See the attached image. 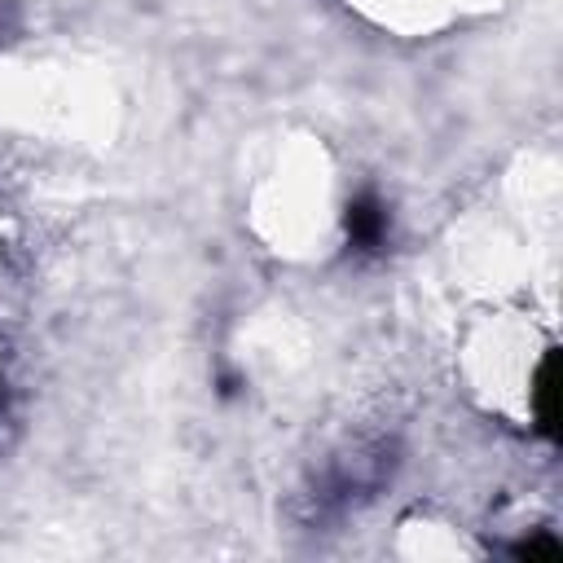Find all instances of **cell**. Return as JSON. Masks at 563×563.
Wrapping results in <instances>:
<instances>
[{
  "label": "cell",
  "instance_id": "6da1fadb",
  "mask_svg": "<svg viewBox=\"0 0 563 563\" xmlns=\"http://www.w3.org/2000/svg\"><path fill=\"white\" fill-rule=\"evenodd\" d=\"M347 233H352V242L356 246H378L383 242V233H387V211L378 207V198H356L352 207H347Z\"/></svg>",
  "mask_w": 563,
  "mask_h": 563
}]
</instances>
